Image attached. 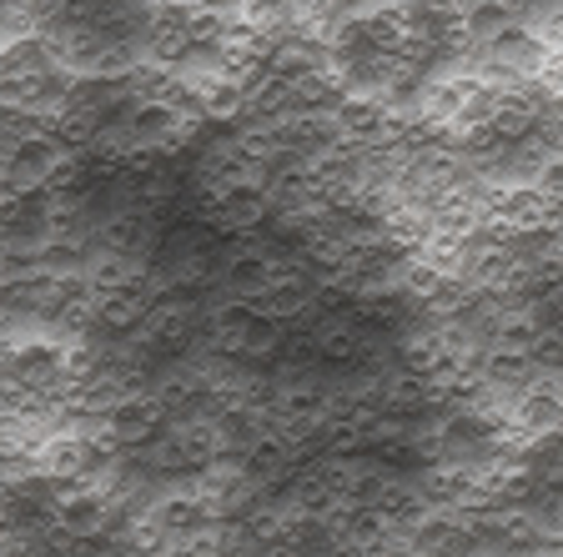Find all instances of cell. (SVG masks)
Masks as SVG:
<instances>
[{"label": "cell", "mask_w": 563, "mask_h": 557, "mask_svg": "<svg viewBox=\"0 0 563 557\" xmlns=\"http://www.w3.org/2000/svg\"><path fill=\"white\" fill-rule=\"evenodd\" d=\"M162 422H166V412L152 392H126L96 417V432H101L117 453H136V447H152V442L162 437Z\"/></svg>", "instance_id": "obj_3"}, {"label": "cell", "mask_w": 563, "mask_h": 557, "mask_svg": "<svg viewBox=\"0 0 563 557\" xmlns=\"http://www.w3.org/2000/svg\"><path fill=\"white\" fill-rule=\"evenodd\" d=\"M443 5H448V11H453V21H463V15H468V11H478L483 0H443Z\"/></svg>", "instance_id": "obj_4"}, {"label": "cell", "mask_w": 563, "mask_h": 557, "mask_svg": "<svg viewBox=\"0 0 563 557\" xmlns=\"http://www.w3.org/2000/svg\"><path fill=\"white\" fill-rule=\"evenodd\" d=\"M473 56H478L483 70H493V76H508V81L523 86V81H539V76H549V70H553V56H559V51H553L549 41L533 31V25L518 21L508 35H498L493 46L473 51Z\"/></svg>", "instance_id": "obj_2"}, {"label": "cell", "mask_w": 563, "mask_h": 557, "mask_svg": "<svg viewBox=\"0 0 563 557\" xmlns=\"http://www.w3.org/2000/svg\"><path fill=\"white\" fill-rule=\"evenodd\" d=\"M211 337L217 347L232 352V357H267L282 337V322L267 312L262 302H222L217 316H211Z\"/></svg>", "instance_id": "obj_1"}]
</instances>
